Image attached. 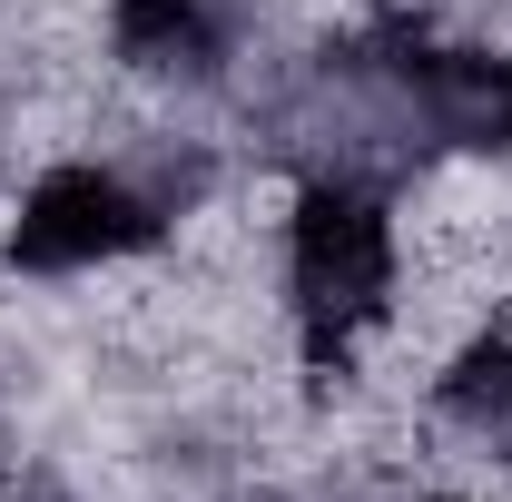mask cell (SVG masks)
<instances>
[{"mask_svg": "<svg viewBox=\"0 0 512 502\" xmlns=\"http://www.w3.org/2000/svg\"><path fill=\"white\" fill-rule=\"evenodd\" d=\"M148 237H158V207L128 188L119 168H50L40 188L20 197L10 266H30V276H69V266H109V256L148 247Z\"/></svg>", "mask_w": 512, "mask_h": 502, "instance_id": "7a4b0ae2", "label": "cell"}, {"mask_svg": "<svg viewBox=\"0 0 512 502\" xmlns=\"http://www.w3.org/2000/svg\"><path fill=\"white\" fill-rule=\"evenodd\" d=\"M286 286H296V325L316 355H345L394 296V217L345 178H316L296 197L286 227Z\"/></svg>", "mask_w": 512, "mask_h": 502, "instance_id": "6da1fadb", "label": "cell"}, {"mask_svg": "<svg viewBox=\"0 0 512 502\" xmlns=\"http://www.w3.org/2000/svg\"><path fill=\"white\" fill-rule=\"evenodd\" d=\"M119 50L158 79H207L227 60V0H119L109 10Z\"/></svg>", "mask_w": 512, "mask_h": 502, "instance_id": "3957f363", "label": "cell"}]
</instances>
